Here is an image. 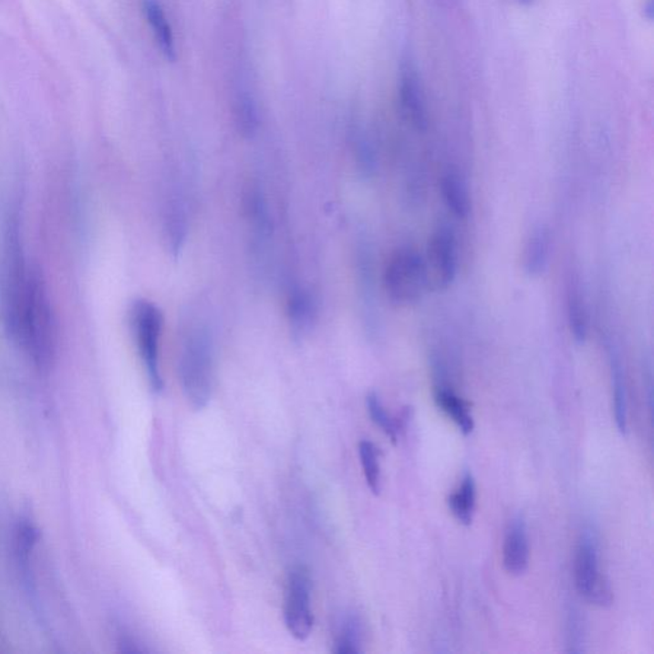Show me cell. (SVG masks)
Masks as SVG:
<instances>
[{"label":"cell","mask_w":654,"mask_h":654,"mask_svg":"<svg viewBox=\"0 0 654 654\" xmlns=\"http://www.w3.org/2000/svg\"><path fill=\"white\" fill-rule=\"evenodd\" d=\"M235 126L242 136L250 137L257 132L258 113L256 104L252 100L250 95H239L234 104Z\"/></svg>","instance_id":"ffe728a7"},{"label":"cell","mask_w":654,"mask_h":654,"mask_svg":"<svg viewBox=\"0 0 654 654\" xmlns=\"http://www.w3.org/2000/svg\"><path fill=\"white\" fill-rule=\"evenodd\" d=\"M520 3H523V5H531L532 0H520Z\"/></svg>","instance_id":"cb8c5ba5"},{"label":"cell","mask_w":654,"mask_h":654,"mask_svg":"<svg viewBox=\"0 0 654 654\" xmlns=\"http://www.w3.org/2000/svg\"><path fill=\"white\" fill-rule=\"evenodd\" d=\"M609 366H611L612 391H614L616 426L620 433L625 435L628 429L627 385H625L620 356L614 349L609 350Z\"/></svg>","instance_id":"2e32d148"},{"label":"cell","mask_w":654,"mask_h":654,"mask_svg":"<svg viewBox=\"0 0 654 654\" xmlns=\"http://www.w3.org/2000/svg\"><path fill=\"white\" fill-rule=\"evenodd\" d=\"M244 213L250 223L252 232L261 239L266 238L270 233L269 210L260 188L251 186L244 194Z\"/></svg>","instance_id":"e0dca14e"},{"label":"cell","mask_w":654,"mask_h":654,"mask_svg":"<svg viewBox=\"0 0 654 654\" xmlns=\"http://www.w3.org/2000/svg\"><path fill=\"white\" fill-rule=\"evenodd\" d=\"M435 401L449 417H452L464 435H471L473 432L474 420L467 401L462 400L454 391L446 388L436 389Z\"/></svg>","instance_id":"9a60e30c"},{"label":"cell","mask_w":654,"mask_h":654,"mask_svg":"<svg viewBox=\"0 0 654 654\" xmlns=\"http://www.w3.org/2000/svg\"><path fill=\"white\" fill-rule=\"evenodd\" d=\"M5 327L16 343L41 369H49L56 354V330L46 285L36 270L26 288L5 316Z\"/></svg>","instance_id":"6da1fadb"},{"label":"cell","mask_w":654,"mask_h":654,"mask_svg":"<svg viewBox=\"0 0 654 654\" xmlns=\"http://www.w3.org/2000/svg\"><path fill=\"white\" fill-rule=\"evenodd\" d=\"M367 410H369V416H371L373 422L378 424L379 429L390 437L392 442H397L399 432L398 424L389 416L388 411L382 407L381 401H379L375 392H371V394L367 397Z\"/></svg>","instance_id":"603a6c76"},{"label":"cell","mask_w":654,"mask_h":654,"mask_svg":"<svg viewBox=\"0 0 654 654\" xmlns=\"http://www.w3.org/2000/svg\"><path fill=\"white\" fill-rule=\"evenodd\" d=\"M164 222L169 247H171L174 254H178L181 252L184 239H186L187 233L186 210H184L183 203L181 202L178 197H175L168 203Z\"/></svg>","instance_id":"d6986e66"},{"label":"cell","mask_w":654,"mask_h":654,"mask_svg":"<svg viewBox=\"0 0 654 654\" xmlns=\"http://www.w3.org/2000/svg\"><path fill=\"white\" fill-rule=\"evenodd\" d=\"M551 257V233L545 226L535 228L529 235L523 252V267L529 276L542 275Z\"/></svg>","instance_id":"8fae6325"},{"label":"cell","mask_w":654,"mask_h":654,"mask_svg":"<svg viewBox=\"0 0 654 654\" xmlns=\"http://www.w3.org/2000/svg\"><path fill=\"white\" fill-rule=\"evenodd\" d=\"M286 312H288V321L290 331H292L293 339L301 341L311 331L316 318V302L314 296L308 290L303 288H296L290 292L288 305H286Z\"/></svg>","instance_id":"30bf717a"},{"label":"cell","mask_w":654,"mask_h":654,"mask_svg":"<svg viewBox=\"0 0 654 654\" xmlns=\"http://www.w3.org/2000/svg\"><path fill=\"white\" fill-rule=\"evenodd\" d=\"M503 567L512 576H522L528 569L529 542L522 518L514 519L507 528L503 550Z\"/></svg>","instance_id":"9c48e42d"},{"label":"cell","mask_w":654,"mask_h":654,"mask_svg":"<svg viewBox=\"0 0 654 654\" xmlns=\"http://www.w3.org/2000/svg\"><path fill=\"white\" fill-rule=\"evenodd\" d=\"M130 322H132L133 335H135L137 348L140 356L145 366L146 373L152 390L161 392L162 390L161 362V337L164 317L161 309L156 307L154 303L149 301H137L130 311Z\"/></svg>","instance_id":"277c9868"},{"label":"cell","mask_w":654,"mask_h":654,"mask_svg":"<svg viewBox=\"0 0 654 654\" xmlns=\"http://www.w3.org/2000/svg\"><path fill=\"white\" fill-rule=\"evenodd\" d=\"M384 286L389 298L397 305L420 301L430 288L424 258L410 248L395 252L386 265Z\"/></svg>","instance_id":"3957f363"},{"label":"cell","mask_w":654,"mask_h":654,"mask_svg":"<svg viewBox=\"0 0 654 654\" xmlns=\"http://www.w3.org/2000/svg\"><path fill=\"white\" fill-rule=\"evenodd\" d=\"M285 624L296 639L306 640L312 633L311 577L305 566L290 570L286 586Z\"/></svg>","instance_id":"8992f818"},{"label":"cell","mask_w":654,"mask_h":654,"mask_svg":"<svg viewBox=\"0 0 654 654\" xmlns=\"http://www.w3.org/2000/svg\"><path fill=\"white\" fill-rule=\"evenodd\" d=\"M424 265L430 288L445 290L454 283L458 273V254L455 237L450 229L440 228L432 235Z\"/></svg>","instance_id":"52a82bcc"},{"label":"cell","mask_w":654,"mask_h":654,"mask_svg":"<svg viewBox=\"0 0 654 654\" xmlns=\"http://www.w3.org/2000/svg\"><path fill=\"white\" fill-rule=\"evenodd\" d=\"M360 641H362V630L360 622L356 616L348 618L343 625L339 640L337 644V653L357 654L360 652Z\"/></svg>","instance_id":"7402d4cb"},{"label":"cell","mask_w":654,"mask_h":654,"mask_svg":"<svg viewBox=\"0 0 654 654\" xmlns=\"http://www.w3.org/2000/svg\"><path fill=\"white\" fill-rule=\"evenodd\" d=\"M576 587L579 595L593 605L606 607L612 603L611 587L602 576L595 533L583 532L576 556Z\"/></svg>","instance_id":"5b68a950"},{"label":"cell","mask_w":654,"mask_h":654,"mask_svg":"<svg viewBox=\"0 0 654 654\" xmlns=\"http://www.w3.org/2000/svg\"><path fill=\"white\" fill-rule=\"evenodd\" d=\"M567 321L576 343L582 344L588 335V309L579 283L571 280L567 290Z\"/></svg>","instance_id":"5bb4252c"},{"label":"cell","mask_w":654,"mask_h":654,"mask_svg":"<svg viewBox=\"0 0 654 654\" xmlns=\"http://www.w3.org/2000/svg\"><path fill=\"white\" fill-rule=\"evenodd\" d=\"M401 107L405 116L417 130H424L429 126L426 100H424L422 84L416 67L410 60H404L400 68V85H399Z\"/></svg>","instance_id":"ba28073f"},{"label":"cell","mask_w":654,"mask_h":654,"mask_svg":"<svg viewBox=\"0 0 654 654\" xmlns=\"http://www.w3.org/2000/svg\"><path fill=\"white\" fill-rule=\"evenodd\" d=\"M359 458L362 462L363 472L367 484L373 493H379V450L371 441L359 443Z\"/></svg>","instance_id":"44dd1931"},{"label":"cell","mask_w":654,"mask_h":654,"mask_svg":"<svg viewBox=\"0 0 654 654\" xmlns=\"http://www.w3.org/2000/svg\"><path fill=\"white\" fill-rule=\"evenodd\" d=\"M441 192L443 202L450 212L461 219H467L471 213V197H469L467 183L462 175L456 171H448L442 177Z\"/></svg>","instance_id":"4fadbf2b"},{"label":"cell","mask_w":654,"mask_h":654,"mask_svg":"<svg viewBox=\"0 0 654 654\" xmlns=\"http://www.w3.org/2000/svg\"><path fill=\"white\" fill-rule=\"evenodd\" d=\"M475 482L473 475L468 473L462 486L449 497V507L456 519L464 525H471L475 510Z\"/></svg>","instance_id":"ac0fdd59"},{"label":"cell","mask_w":654,"mask_h":654,"mask_svg":"<svg viewBox=\"0 0 654 654\" xmlns=\"http://www.w3.org/2000/svg\"><path fill=\"white\" fill-rule=\"evenodd\" d=\"M142 8L161 53L164 54L165 58L174 62L175 58H177V52H175L173 30H171V24H169L167 15H165L161 2H158V0H142Z\"/></svg>","instance_id":"7c38bea8"},{"label":"cell","mask_w":654,"mask_h":654,"mask_svg":"<svg viewBox=\"0 0 654 654\" xmlns=\"http://www.w3.org/2000/svg\"><path fill=\"white\" fill-rule=\"evenodd\" d=\"M180 376L188 404L196 410L205 408L213 386V344L206 325L192 324L184 333Z\"/></svg>","instance_id":"7a4b0ae2"}]
</instances>
